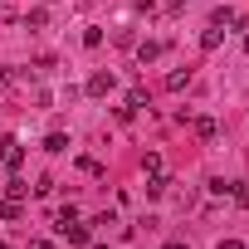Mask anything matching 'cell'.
I'll return each instance as SVG.
<instances>
[{"label": "cell", "mask_w": 249, "mask_h": 249, "mask_svg": "<svg viewBox=\"0 0 249 249\" xmlns=\"http://www.w3.org/2000/svg\"><path fill=\"white\" fill-rule=\"evenodd\" d=\"M166 186H171V181H166V171H161V176H147V200H161V196H166Z\"/></svg>", "instance_id": "7"}, {"label": "cell", "mask_w": 249, "mask_h": 249, "mask_svg": "<svg viewBox=\"0 0 249 249\" xmlns=\"http://www.w3.org/2000/svg\"><path fill=\"white\" fill-rule=\"evenodd\" d=\"M44 152H49V157L69 152V137H64V132H49V137H44Z\"/></svg>", "instance_id": "10"}, {"label": "cell", "mask_w": 249, "mask_h": 249, "mask_svg": "<svg viewBox=\"0 0 249 249\" xmlns=\"http://www.w3.org/2000/svg\"><path fill=\"white\" fill-rule=\"evenodd\" d=\"M5 83H10V73H5V69H0V88H5Z\"/></svg>", "instance_id": "23"}, {"label": "cell", "mask_w": 249, "mask_h": 249, "mask_svg": "<svg viewBox=\"0 0 249 249\" xmlns=\"http://www.w3.org/2000/svg\"><path fill=\"white\" fill-rule=\"evenodd\" d=\"M59 234H64L69 244H88V239H93V230H88V225H78V220H73V225H64Z\"/></svg>", "instance_id": "5"}, {"label": "cell", "mask_w": 249, "mask_h": 249, "mask_svg": "<svg viewBox=\"0 0 249 249\" xmlns=\"http://www.w3.org/2000/svg\"><path fill=\"white\" fill-rule=\"evenodd\" d=\"M191 78H196L191 69H171V73H166V88H171V93H181V88H191Z\"/></svg>", "instance_id": "6"}, {"label": "cell", "mask_w": 249, "mask_h": 249, "mask_svg": "<svg viewBox=\"0 0 249 249\" xmlns=\"http://www.w3.org/2000/svg\"><path fill=\"white\" fill-rule=\"evenodd\" d=\"M0 161H5V166H20V161H25L20 137H0Z\"/></svg>", "instance_id": "2"}, {"label": "cell", "mask_w": 249, "mask_h": 249, "mask_svg": "<svg viewBox=\"0 0 249 249\" xmlns=\"http://www.w3.org/2000/svg\"><path fill=\"white\" fill-rule=\"evenodd\" d=\"M127 107H132V112L147 107V88H132V93H127Z\"/></svg>", "instance_id": "16"}, {"label": "cell", "mask_w": 249, "mask_h": 249, "mask_svg": "<svg viewBox=\"0 0 249 249\" xmlns=\"http://www.w3.org/2000/svg\"><path fill=\"white\" fill-rule=\"evenodd\" d=\"M142 171H147V176H161V157L147 152V157H142Z\"/></svg>", "instance_id": "14"}, {"label": "cell", "mask_w": 249, "mask_h": 249, "mask_svg": "<svg viewBox=\"0 0 249 249\" xmlns=\"http://www.w3.org/2000/svg\"><path fill=\"white\" fill-rule=\"evenodd\" d=\"M112 88H117V78H112V73H93V78L83 83V93H88V98H107Z\"/></svg>", "instance_id": "1"}, {"label": "cell", "mask_w": 249, "mask_h": 249, "mask_svg": "<svg viewBox=\"0 0 249 249\" xmlns=\"http://www.w3.org/2000/svg\"><path fill=\"white\" fill-rule=\"evenodd\" d=\"M244 54H249V30H244Z\"/></svg>", "instance_id": "24"}, {"label": "cell", "mask_w": 249, "mask_h": 249, "mask_svg": "<svg viewBox=\"0 0 249 249\" xmlns=\"http://www.w3.org/2000/svg\"><path fill=\"white\" fill-rule=\"evenodd\" d=\"M157 54H161V44H157V39H142V44H137V64H152Z\"/></svg>", "instance_id": "9"}, {"label": "cell", "mask_w": 249, "mask_h": 249, "mask_svg": "<svg viewBox=\"0 0 249 249\" xmlns=\"http://www.w3.org/2000/svg\"><path fill=\"white\" fill-rule=\"evenodd\" d=\"M161 249H191V244H186V239H166Z\"/></svg>", "instance_id": "22"}, {"label": "cell", "mask_w": 249, "mask_h": 249, "mask_svg": "<svg viewBox=\"0 0 249 249\" xmlns=\"http://www.w3.org/2000/svg\"><path fill=\"white\" fill-rule=\"evenodd\" d=\"M98 44H103V30L88 25V30H83V49H98Z\"/></svg>", "instance_id": "13"}, {"label": "cell", "mask_w": 249, "mask_h": 249, "mask_svg": "<svg viewBox=\"0 0 249 249\" xmlns=\"http://www.w3.org/2000/svg\"><path fill=\"white\" fill-rule=\"evenodd\" d=\"M230 196H234L239 205H249V181H234V191H230Z\"/></svg>", "instance_id": "19"}, {"label": "cell", "mask_w": 249, "mask_h": 249, "mask_svg": "<svg viewBox=\"0 0 249 249\" xmlns=\"http://www.w3.org/2000/svg\"><path fill=\"white\" fill-rule=\"evenodd\" d=\"M205 191H210V196H230V191H234V181H220V176H215Z\"/></svg>", "instance_id": "17"}, {"label": "cell", "mask_w": 249, "mask_h": 249, "mask_svg": "<svg viewBox=\"0 0 249 249\" xmlns=\"http://www.w3.org/2000/svg\"><path fill=\"white\" fill-rule=\"evenodd\" d=\"M73 220H78V210H73V205H64V210L54 215V230H64V225H73Z\"/></svg>", "instance_id": "15"}, {"label": "cell", "mask_w": 249, "mask_h": 249, "mask_svg": "<svg viewBox=\"0 0 249 249\" xmlns=\"http://www.w3.org/2000/svg\"><path fill=\"white\" fill-rule=\"evenodd\" d=\"M215 249H249V244H244V239H220Z\"/></svg>", "instance_id": "21"}, {"label": "cell", "mask_w": 249, "mask_h": 249, "mask_svg": "<svg viewBox=\"0 0 249 249\" xmlns=\"http://www.w3.org/2000/svg\"><path fill=\"white\" fill-rule=\"evenodd\" d=\"M210 25H220V30H230V25H239V15H234L230 5H220V10L210 15Z\"/></svg>", "instance_id": "8"}, {"label": "cell", "mask_w": 249, "mask_h": 249, "mask_svg": "<svg viewBox=\"0 0 249 249\" xmlns=\"http://www.w3.org/2000/svg\"><path fill=\"white\" fill-rule=\"evenodd\" d=\"M0 249H10V244H0Z\"/></svg>", "instance_id": "26"}, {"label": "cell", "mask_w": 249, "mask_h": 249, "mask_svg": "<svg viewBox=\"0 0 249 249\" xmlns=\"http://www.w3.org/2000/svg\"><path fill=\"white\" fill-rule=\"evenodd\" d=\"M78 166H83L88 176H103V161H93V157H78Z\"/></svg>", "instance_id": "18"}, {"label": "cell", "mask_w": 249, "mask_h": 249, "mask_svg": "<svg viewBox=\"0 0 249 249\" xmlns=\"http://www.w3.org/2000/svg\"><path fill=\"white\" fill-rule=\"evenodd\" d=\"M191 127H196L200 142H215V137H220V122H215V117H191Z\"/></svg>", "instance_id": "3"}, {"label": "cell", "mask_w": 249, "mask_h": 249, "mask_svg": "<svg viewBox=\"0 0 249 249\" xmlns=\"http://www.w3.org/2000/svg\"><path fill=\"white\" fill-rule=\"evenodd\" d=\"M220 44H225V30H220V25H210V30H200V49H205V54H215Z\"/></svg>", "instance_id": "4"}, {"label": "cell", "mask_w": 249, "mask_h": 249, "mask_svg": "<svg viewBox=\"0 0 249 249\" xmlns=\"http://www.w3.org/2000/svg\"><path fill=\"white\" fill-rule=\"evenodd\" d=\"M30 249H54V239H44V234H35V239H30Z\"/></svg>", "instance_id": "20"}, {"label": "cell", "mask_w": 249, "mask_h": 249, "mask_svg": "<svg viewBox=\"0 0 249 249\" xmlns=\"http://www.w3.org/2000/svg\"><path fill=\"white\" fill-rule=\"evenodd\" d=\"M0 220H20V200H10V196H0Z\"/></svg>", "instance_id": "11"}, {"label": "cell", "mask_w": 249, "mask_h": 249, "mask_svg": "<svg viewBox=\"0 0 249 249\" xmlns=\"http://www.w3.org/2000/svg\"><path fill=\"white\" fill-rule=\"evenodd\" d=\"M5 196H10V200H25V196H30V186H25L20 176H10V186H5Z\"/></svg>", "instance_id": "12"}, {"label": "cell", "mask_w": 249, "mask_h": 249, "mask_svg": "<svg viewBox=\"0 0 249 249\" xmlns=\"http://www.w3.org/2000/svg\"><path fill=\"white\" fill-rule=\"evenodd\" d=\"M44 5H54V0H44Z\"/></svg>", "instance_id": "25"}]
</instances>
